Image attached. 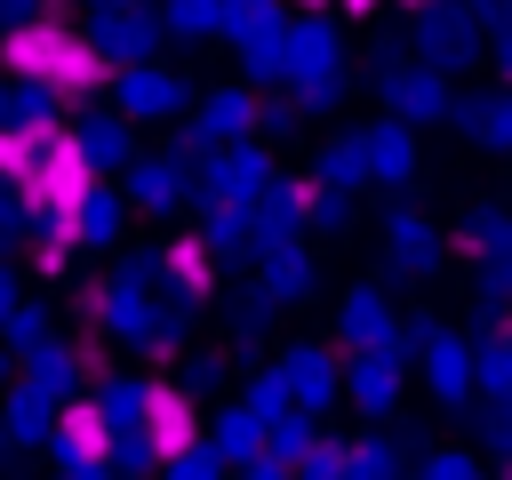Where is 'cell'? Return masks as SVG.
Here are the masks:
<instances>
[{"label":"cell","mask_w":512,"mask_h":480,"mask_svg":"<svg viewBox=\"0 0 512 480\" xmlns=\"http://www.w3.org/2000/svg\"><path fill=\"white\" fill-rule=\"evenodd\" d=\"M8 72H24V80H40V88H104V64H96V48L88 40H72L64 24H24V32H8Z\"/></svg>","instance_id":"7a4b0ae2"},{"label":"cell","mask_w":512,"mask_h":480,"mask_svg":"<svg viewBox=\"0 0 512 480\" xmlns=\"http://www.w3.org/2000/svg\"><path fill=\"white\" fill-rule=\"evenodd\" d=\"M168 272H176V288H192V296H208V288H216V272H208V256H200L192 240H176V248H168Z\"/></svg>","instance_id":"5b68a950"},{"label":"cell","mask_w":512,"mask_h":480,"mask_svg":"<svg viewBox=\"0 0 512 480\" xmlns=\"http://www.w3.org/2000/svg\"><path fill=\"white\" fill-rule=\"evenodd\" d=\"M304 8H328V0H304Z\"/></svg>","instance_id":"52a82bcc"},{"label":"cell","mask_w":512,"mask_h":480,"mask_svg":"<svg viewBox=\"0 0 512 480\" xmlns=\"http://www.w3.org/2000/svg\"><path fill=\"white\" fill-rule=\"evenodd\" d=\"M336 8H344V16H376L384 0H336Z\"/></svg>","instance_id":"8992f818"},{"label":"cell","mask_w":512,"mask_h":480,"mask_svg":"<svg viewBox=\"0 0 512 480\" xmlns=\"http://www.w3.org/2000/svg\"><path fill=\"white\" fill-rule=\"evenodd\" d=\"M0 168L24 184V200L48 208V224H72L88 200V160L64 128H8L0 136Z\"/></svg>","instance_id":"6da1fadb"},{"label":"cell","mask_w":512,"mask_h":480,"mask_svg":"<svg viewBox=\"0 0 512 480\" xmlns=\"http://www.w3.org/2000/svg\"><path fill=\"white\" fill-rule=\"evenodd\" d=\"M144 432H152V456H160V464H176V456L200 440V408H192V392L152 384V392H144Z\"/></svg>","instance_id":"3957f363"},{"label":"cell","mask_w":512,"mask_h":480,"mask_svg":"<svg viewBox=\"0 0 512 480\" xmlns=\"http://www.w3.org/2000/svg\"><path fill=\"white\" fill-rule=\"evenodd\" d=\"M416 8H424V0H416Z\"/></svg>","instance_id":"ba28073f"},{"label":"cell","mask_w":512,"mask_h":480,"mask_svg":"<svg viewBox=\"0 0 512 480\" xmlns=\"http://www.w3.org/2000/svg\"><path fill=\"white\" fill-rule=\"evenodd\" d=\"M56 448H64V464H104V416L88 400H72L56 424Z\"/></svg>","instance_id":"277c9868"}]
</instances>
